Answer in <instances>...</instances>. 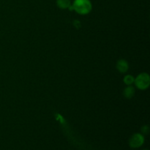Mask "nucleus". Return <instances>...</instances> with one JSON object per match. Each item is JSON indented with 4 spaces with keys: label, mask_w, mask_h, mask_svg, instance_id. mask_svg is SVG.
Returning <instances> with one entry per match:
<instances>
[{
    "label": "nucleus",
    "mask_w": 150,
    "mask_h": 150,
    "mask_svg": "<svg viewBox=\"0 0 150 150\" xmlns=\"http://www.w3.org/2000/svg\"><path fill=\"white\" fill-rule=\"evenodd\" d=\"M56 3H57V7L62 10H65L71 6L70 0H57Z\"/></svg>",
    "instance_id": "423d86ee"
},
{
    "label": "nucleus",
    "mask_w": 150,
    "mask_h": 150,
    "mask_svg": "<svg viewBox=\"0 0 150 150\" xmlns=\"http://www.w3.org/2000/svg\"><path fill=\"white\" fill-rule=\"evenodd\" d=\"M144 136L142 133H135L130 138L128 141L129 146L130 148L133 149H137L141 147L144 143Z\"/></svg>",
    "instance_id": "7ed1b4c3"
},
{
    "label": "nucleus",
    "mask_w": 150,
    "mask_h": 150,
    "mask_svg": "<svg viewBox=\"0 0 150 150\" xmlns=\"http://www.w3.org/2000/svg\"><path fill=\"white\" fill-rule=\"evenodd\" d=\"M134 80L135 78L133 76H131V75H127L123 79V81L127 86H130V85L133 84L134 83Z\"/></svg>",
    "instance_id": "0eeeda50"
},
{
    "label": "nucleus",
    "mask_w": 150,
    "mask_h": 150,
    "mask_svg": "<svg viewBox=\"0 0 150 150\" xmlns=\"http://www.w3.org/2000/svg\"><path fill=\"white\" fill-rule=\"evenodd\" d=\"M142 132L143 134H148V133H149V127L146 125L143 126L142 128Z\"/></svg>",
    "instance_id": "6e6552de"
},
{
    "label": "nucleus",
    "mask_w": 150,
    "mask_h": 150,
    "mask_svg": "<svg viewBox=\"0 0 150 150\" xmlns=\"http://www.w3.org/2000/svg\"><path fill=\"white\" fill-rule=\"evenodd\" d=\"M135 95V89L131 85L126 86L123 90V95L127 99H131Z\"/></svg>",
    "instance_id": "39448f33"
},
{
    "label": "nucleus",
    "mask_w": 150,
    "mask_h": 150,
    "mask_svg": "<svg viewBox=\"0 0 150 150\" xmlns=\"http://www.w3.org/2000/svg\"><path fill=\"white\" fill-rule=\"evenodd\" d=\"M71 5L73 10L80 15L89 14L92 10V4L90 0H74Z\"/></svg>",
    "instance_id": "f257e3e1"
},
{
    "label": "nucleus",
    "mask_w": 150,
    "mask_h": 150,
    "mask_svg": "<svg viewBox=\"0 0 150 150\" xmlns=\"http://www.w3.org/2000/svg\"><path fill=\"white\" fill-rule=\"evenodd\" d=\"M135 85L138 89L141 90H145L149 88L150 85L149 75L146 73H140L134 80Z\"/></svg>",
    "instance_id": "f03ea898"
},
{
    "label": "nucleus",
    "mask_w": 150,
    "mask_h": 150,
    "mask_svg": "<svg viewBox=\"0 0 150 150\" xmlns=\"http://www.w3.org/2000/svg\"><path fill=\"white\" fill-rule=\"evenodd\" d=\"M116 67L120 73H125L129 69L128 62L125 59H120L117 61Z\"/></svg>",
    "instance_id": "20e7f679"
},
{
    "label": "nucleus",
    "mask_w": 150,
    "mask_h": 150,
    "mask_svg": "<svg viewBox=\"0 0 150 150\" xmlns=\"http://www.w3.org/2000/svg\"><path fill=\"white\" fill-rule=\"evenodd\" d=\"M144 150H148V149H144Z\"/></svg>",
    "instance_id": "1a4fd4ad"
}]
</instances>
